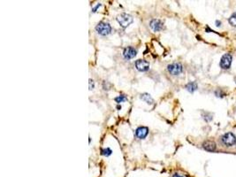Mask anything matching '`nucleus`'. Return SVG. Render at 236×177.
Returning a JSON list of instances; mask_svg holds the SVG:
<instances>
[{"instance_id":"1","label":"nucleus","mask_w":236,"mask_h":177,"mask_svg":"<svg viewBox=\"0 0 236 177\" xmlns=\"http://www.w3.org/2000/svg\"><path fill=\"white\" fill-rule=\"evenodd\" d=\"M95 30L96 32L101 35H108L111 32V27L109 23L101 21L95 26Z\"/></svg>"},{"instance_id":"2","label":"nucleus","mask_w":236,"mask_h":177,"mask_svg":"<svg viewBox=\"0 0 236 177\" xmlns=\"http://www.w3.org/2000/svg\"><path fill=\"white\" fill-rule=\"evenodd\" d=\"M221 141H222V142H223V144L225 146L232 147L236 143V136L232 133L228 132V133H225V135H222Z\"/></svg>"},{"instance_id":"3","label":"nucleus","mask_w":236,"mask_h":177,"mask_svg":"<svg viewBox=\"0 0 236 177\" xmlns=\"http://www.w3.org/2000/svg\"><path fill=\"white\" fill-rule=\"evenodd\" d=\"M117 21L122 27H126L133 22V17L127 13H121L117 17Z\"/></svg>"},{"instance_id":"4","label":"nucleus","mask_w":236,"mask_h":177,"mask_svg":"<svg viewBox=\"0 0 236 177\" xmlns=\"http://www.w3.org/2000/svg\"><path fill=\"white\" fill-rule=\"evenodd\" d=\"M168 72L172 75H179L183 71V66L180 63H172L167 65Z\"/></svg>"},{"instance_id":"5","label":"nucleus","mask_w":236,"mask_h":177,"mask_svg":"<svg viewBox=\"0 0 236 177\" xmlns=\"http://www.w3.org/2000/svg\"><path fill=\"white\" fill-rule=\"evenodd\" d=\"M232 60V55L229 54V53H225V55L222 56V58L220 59V63H219L220 67L222 69H228L231 66Z\"/></svg>"},{"instance_id":"6","label":"nucleus","mask_w":236,"mask_h":177,"mask_svg":"<svg viewBox=\"0 0 236 177\" xmlns=\"http://www.w3.org/2000/svg\"><path fill=\"white\" fill-rule=\"evenodd\" d=\"M135 67L140 72H146L149 69V63L144 59H138L134 63Z\"/></svg>"},{"instance_id":"7","label":"nucleus","mask_w":236,"mask_h":177,"mask_svg":"<svg viewBox=\"0 0 236 177\" xmlns=\"http://www.w3.org/2000/svg\"><path fill=\"white\" fill-rule=\"evenodd\" d=\"M149 27L154 32H157V31H161L164 28V23L160 19H153L149 22Z\"/></svg>"},{"instance_id":"8","label":"nucleus","mask_w":236,"mask_h":177,"mask_svg":"<svg viewBox=\"0 0 236 177\" xmlns=\"http://www.w3.org/2000/svg\"><path fill=\"white\" fill-rule=\"evenodd\" d=\"M136 54H137V50L133 47H126L123 50V56L126 59H131L134 58Z\"/></svg>"},{"instance_id":"9","label":"nucleus","mask_w":236,"mask_h":177,"mask_svg":"<svg viewBox=\"0 0 236 177\" xmlns=\"http://www.w3.org/2000/svg\"><path fill=\"white\" fill-rule=\"evenodd\" d=\"M148 134V128L147 127H139L135 130V135L139 139H144Z\"/></svg>"},{"instance_id":"10","label":"nucleus","mask_w":236,"mask_h":177,"mask_svg":"<svg viewBox=\"0 0 236 177\" xmlns=\"http://www.w3.org/2000/svg\"><path fill=\"white\" fill-rule=\"evenodd\" d=\"M202 147L205 150H208V151H215L217 148L216 143L211 141H205L202 143Z\"/></svg>"},{"instance_id":"11","label":"nucleus","mask_w":236,"mask_h":177,"mask_svg":"<svg viewBox=\"0 0 236 177\" xmlns=\"http://www.w3.org/2000/svg\"><path fill=\"white\" fill-rule=\"evenodd\" d=\"M140 98H141V100L145 101L147 104H152L153 102H154L153 98L151 97V96H150L148 93H142V94H141Z\"/></svg>"},{"instance_id":"12","label":"nucleus","mask_w":236,"mask_h":177,"mask_svg":"<svg viewBox=\"0 0 236 177\" xmlns=\"http://www.w3.org/2000/svg\"><path fill=\"white\" fill-rule=\"evenodd\" d=\"M186 88L188 92L193 93L194 91L197 89V83L195 81H190L186 85Z\"/></svg>"},{"instance_id":"13","label":"nucleus","mask_w":236,"mask_h":177,"mask_svg":"<svg viewBox=\"0 0 236 177\" xmlns=\"http://www.w3.org/2000/svg\"><path fill=\"white\" fill-rule=\"evenodd\" d=\"M228 22L230 23V25H232V27H236V12L232 13L230 18L228 19Z\"/></svg>"},{"instance_id":"14","label":"nucleus","mask_w":236,"mask_h":177,"mask_svg":"<svg viewBox=\"0 0 236 177\" xmlns=\"http://www.w3.org/2000/svg\"><path fill=\"white\" fill-rule=\"evenodd\" d=\"M114 100L116 101V103H118V104H120V103H122V102H125V101H126V100H127V98H126V96L125 95H119L118 96L115 97V98H114Z\"/></svg>"},{"instance_id":"15","label":"nucleus","mask_w":236,"mask_h":177,"mask_svg":"<svg viewBox=\"0 0 236 177\" xmlns=\"http://www.w3.org/2000/svg\"><path fill=\"white\" fill-rule=\"evenodd\" d=\"M111 153H112V150L110 148H105V149L101 150V154L105 157H109L110 155H111Z\"/></svg>"},{"instance_id":"16","label":"nucleus","mask_w":236,"mask_h":177,"mask_svg":"<svg viewBox=\"0 0 236 177\" xmlns=\"http://www.w3.org/2000/svg\"><path fill=\"white\" fill-rule=\"evenodd\" d=\"M215 94H216V96H224V95H225V93L221 90V89H217V90H216L215 91Z\"/></svg>"},{"instance_id":"17","label":"nucleus","mask_w":236,"mask_h":177,"mask_svg":"<svg viewBox=\"0 0 236 177\" xmlns=\"http://www.w3.org/2000/svg\"><path fill=\"white\" fill-rule=\"evenodd\" d=\"M88 83H89V90L93 89V88H95V83H94V81H93V80H91V79H89V81H88Z\"/></svg>"},{"instance_id":"18","label":"nucleus","mask_w":236,"mask_h":177,"mask_svg":"<svg viewBox=\"0 0 236 177\" xmlns=\"http://www.w3.org/2000/svg\"><path fill=\"white\" fill-rule=\"evenodd\" d=\"M101 5H102L101 4H97V5H96V6H95V8H94V9L92 10V12H96V10H97V8H98V7H100Z\"/></svg>"},{"instance_id":"19","label":"nucleus","mask_w":236,"mask_h":177,"mask_svg":"<svg viewBox=\"0 0 236 177\" xmlns=\"http://www.w3.org/2000/svg\"><path fill=\"white\" fill-rule=\"evenodd\" d=\"M221 25V21H219V20H216V26L217 27H219Z\"/></svg>"},{"instance_id":"20","label":"nucleus","mask_w":236,"mask_h":177,"mask_svg":"<svg viewBox=\"0 0 236 177\" xmlns=\"http://www.w3.org/2000/svg\"><path fill=\"white\" fill-rule=\"evenodd\" d=\"M173 177H183V176H182V175H180L179 173H174V174H173Z\"/></svg>"},{"instance_id":"21","label":"nucleus","mask_w":236,"mask_h":177,"mask_svg":"<svg viewBox=\"0 0 236 177\" xmlns=\"http://www.w3.org/2000/svg\"><path fill=\"white\" fill-rule=\"evenodd\" d=\"M117 108H118V110H120V109H121V105H118V106H117Z\"/></svg>"}]
</instances>
